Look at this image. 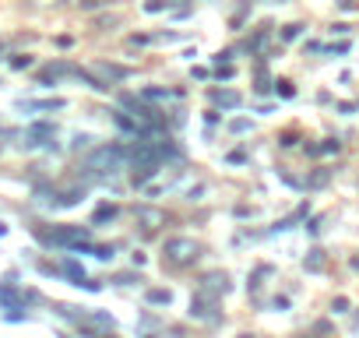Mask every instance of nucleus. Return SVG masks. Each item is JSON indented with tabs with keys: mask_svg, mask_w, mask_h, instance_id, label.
Returning <instances> with one entry per match:
<instances>
[{
	"mask_svg": "<svg viewBox=\"0 0 359 338\" xmlns=\"http://www.w3.org/2000/svg\"><path fill=\"white\" fill-rule=\"evenodd\" d=\"M306 268H310V271H320V268H324V257H320V250H313V257L306 261Z\"/></svg>",
	"mask_w": 359,
	"mask_h": 338,
	"instance_id": "10",
	"label": "nucleus"
},
{
	"mask_svg": "<svg viewBox=\"0 0 359 338\" xmlns=\"http://www.w3.org/2000/svg\"><path fill=\"white\" fill-rule=\"evenodd\" d=\"M137 222L155 233L158 226H165V212H158V208H151V205H141V208H137Z\"/></svg>",
	"mask_w": 359,
	"mask_h": 338,
	"instance_id": "3",
	"label": "nucleus"
},
{
	"mask_svg": "<svg viewBox=\"0 0 359 338\" xmlns=\"http://www.w3.org/2000/svg\"><path fill=\"white\" fill-rule=\"evenodd\" d=\"M113 215H116L113 205H109V208H99V212H95V222H106V219H113Z\"/></svg>",
	"mask_w": 359,
	"mask_h": 338,
	"instance_id": "12",
	"label": "nucleus"
},
{
	"mask_svg": "<svg viewBox=\"0 0 359 338\" xmlns=\"http://www.w3.org/2000/svg\"><path fill=\"white\" fill-rule=\"evenodd\" d=\"M229 289V275H222V271H212V275H205V282H201V292L205 296H219V292H226Z\"/></svg>",
	"mask_w": 359,
	"mask_h": 338,
	"instance_id": "4",
	"label": "nucleus"
},
{
	"mask_svg": "<svg viewBox=\"0 0 359 338\" xmlns=\"http://www.w3.org/2000/svg\"><path fill=\"white\" fill-rule=\"evenodd\" d=\"M162 257L176 268H191L198 257H201V243L191 240V236H169L165 247H162Z\"/></svg>",
	"mask_w": 359,
	"mask_h": 338,
	"instance_id": "1",
	"label": "nucleus"
},
{
	"mask_svg": "<svg viewBox=\"0 0 359 338\" xmlns=\"http://www.w3.org/2000/svg\"><path fill=\"white\" fill-rule=\"evenodd\" d=\"M99 4H102V0H81V8H85V11H92V8H99Z\"/></svg>",
	"mask_w": 359,
	"mask_h": 338,
	"instance_id": "15",
	"label": "nucleus"
},
{
	"mask_svg": "<svg viewBox=\"0 0 359 338\" xmlns=\"http://www.w3.org/2000/svg\"><path fill=\"white\" fill-rule=\"evenodd\" d=\"M215 102L226 106V109H236V106H240V95H236V92H215Z\"/></svg>",
	"mask_w": 359,
	"mask_h": 338,
	"instance_id": "7",
	"label": "nucleus"
},
{
	"mask_svg": "<svg viewBox=\"0 0 359 338\" xmlns=\"http://www.w3.org/2000/svg\"><path fill=\"white\" fill-rule=\"evenodd\" d=\"M85 324H88V327H95V331H106V334L116 327V324H113V317H106V313H88V317H85Z\"/></svg>",
	"mask_w": 359,
	"mask_h": 338,
	"instance_id": "5",
	"label": "nucleus"
},
{
	"mask_svg": "<svg viewBox=\"0 0 359 338\" xmlns=\"http://www.w3.org/2000/svg\"><path fill=\"white\" fill-rule=\"evenodd\" d=\"M169 95H172L169 88H155V85L141 88V99H144V102H162V99H169Z\"/></svg>",
	"mask_w": 359,
	"mask_h": 338,
	"instance_id": "6",
	"label": "nucleus"
},
{
	"mask_svg": "<svg viewBox=\"0 0 359 338\" xmlns=\"http://www.w3.org/2000/svg\"><path fill=\"white\" fill-rule=\"evenodd\" d=\"M123 148H116V144H102V148H95L92 155H88V169H92V173H120V169H123Z\"/></svg>",
	"mask_w": 359,
	"mask_h": 338,
	"instance_id": "2",
	"label": "nucleus"
},
{
	"mask_svg": "<svg viewBox=\"0 0 359 338\" xmlns=\"http://www.w3.org/2000/svg\"><path fill=\"white\" fill-rule=\"evenodd\" d=\"M229 130H233V134H243V130H250V120H233Z\"/></svg>",
	"mask_w": 359,
	"mask_h": 338,
	"instance_id": "11",
	"label": "nucleus"
},
{
	"mask_svg": "<svg viewBox=\"0 0 359 338\" xmlns=\"http://www.w3.org/2000/svg\"><path fill=\"white\" fill-rule=\"evenodd\" d=\"M99 71H102L109 81H120V78H127V74H130V71H123V67H113V64H102Z\"/></svg>",
	"mask_w": 359,
	"mask_h": 338,
	"instance_id": "9",
	"label": "nucleus"
},
{
	"mask_svg": "<svg viewBox=\"0 0 359 338\" xmlns=\"http://www.w3.org/2000/svg\"><path fill=\"white\" fill-rule=\"evenodd\" d=\"M169 299H172L169 289H151L148 292V303H155V306H169Z\"/></svg>",
	"mask_w": 359,
	"mask_h": 338,
	"instance_id": "8",
	"label": "nucleus"
},
{
	"mask_svg": "<svg viewBox=\"0 0 359 338\" xmlns=\"http://www.w3.org/2000/svg\"><path fill=\"white\" fill-rule=\"evenodd\" d=\"M162 8H165V4H162V0H148V4H144V11H148V15H158Z\"/></svg>",
	"mask_w": 359,
	"mask_h": 338,
	"instance_id": "13",
	"label": "nucleus"
},
{
	"mask_svg": "<svg viewBox=\"0 0 359 338\" xmlns=\"http://www.w3.org/2000/svg\"><path fill=\"white\" fill-rule=\"evenodd\" d=\"M11 64H15V67H29V64H32V57H15Z\"/></svg>",
	"mask_w": 359,
	"mask_h": 338,
	"instance_id": "14",
	"label": "nucleus"
}]
</instances>
